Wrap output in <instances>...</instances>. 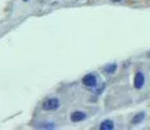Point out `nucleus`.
Returning <instances> with one entry per match:
<instances>
[{"instance_id": "1", "label": "nucleus", "mask_w": 150, "mask_h": 130, "mask_svg": "<svg viewBox=\"0 0 150 130\" xmlns=\"http://www.w3.org/2000/svg\"><path fill=\"white\" fill-rule=\"evenodd\" d=\"M60 107V102L57 98H48L42 103V108L45 111H55Z\"/></svg>"}, {"instance_id": "2", "label": "nucleus", "mask_w": 150, "mask_h": 130, "mask_svg": "<svg viewBox=\"0 0 150 130\" xmlns=\"http://www.w3.org/2000/svg\"><path fill=\"white\" fill-rule=\"evenodd\" d=\"M82 85L85 87H96L97 86V76L93 73H89L82 78Z\"/></svg>"}, {"instance_id": "3", "label": "nucleus", "mask_w": 150, "mask_h": 130, "mask_svg": "<svg viewBox=\"0 0 150 130\" xmlns=\"http://www.w3.org/2000/svg\"><path fill=\"white\" fill-rule=\"evenodd\" d=\"M144 83H145V77H144L142 72H137L134 76V89H137V90L142 89Z\"/></svg>"}, {"instance_id": "4", "label": "nucleus", "mask_w": 150, "mask_h": 130, "mask_svg": "<svg viewBox=\"0 0 150 130\" xmlns=\"http://www.w3.org/2000/svg\"><path fill=\"white\" fill-rule=\"evenodd\" d=\"M86 118V113L81 111H76L71 115V121L72 122H80V121H83Z\"/></svg>"}, {"instance_id": "5", "label": "nucleus", "mask_w": 150, "mask_h": 130, "mask_svg": "<svg viewBox=\"0 0 150 130\" xmlns=\"http://www.w3.org/2000/svg\"><path fill=\"white\" fill-rule=\"evenodd\" d=\"M115 128V125H114V122H112L111 120H106V121H103L102 124H100V126H99V129L100 130H112Z\"/></svg>"}, {"instance_id": "6", "label": "nucleus", "mask_w": 150, "mask_h": 130, "mask_svg": "<svg viewBox=\"0 0 150 130\" xmlns=\"http://www.w3.org/2000/svg\"><path fill=\"white\" fill-rule=\"evenodd\" d=\"M35 128H38V129H55V124L54 122H39V124H37Z\"/></svg>"}, {"instance_id": "7", "label": "nucleus", "mask_w": 150, "mask_h": 130, "mask_svg": "<svg viewBox=\"0 0 150 130\" xmlns=\"http://www.w3.org/2000/svg\"><path fill=\"white\" fill-rule=\"evenodd\" d=\"M116 64H110V65H106L105 66V73H107V74H112V73H115V70H116Z\"/></svg>"}, {"instance_id": "8", "label": "nucleus", "mask_w": 150, "mask_h": 130, "mask_svg": "<svg viewBox=\"0 0 150 130\" xmlns=\"http://www.w3.org/2000/svg\"><path fill=\"white\" fill-rule=\"evenodd\" d=\"M144 117H145V115H144V113H138V115H136V116L132 118V124H140L141 121L144 120Z\"/></svg>"}, {"instance_id": "9", "label": "nucleus", "mask_w": 150, "mask_h": 130, "mask_svg": "<svg viewBox=\"0 0 150 130\" xmlns=\"http://www.w3.org/2000/svg\"><path fill=\"white\" fill-rule=\"evenodd\" d=\"M111 1H114V3H119V1H122V0H111Z\"/></svg>"}, {"instance_id": "10", "label": "nucleus", "mask_w": 150, "mask_h": 130, "mask_svg": "<svg viewBox=\"0 0 150 130\" xmlns=\"http://www.w3.org/2000/svg\"><path fill=\"white\" fill-rule=\"evenodd\" d=\"M24 1H29V0H24Z\"/></svg>"}]
</instances>
